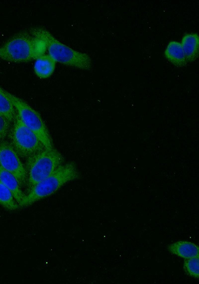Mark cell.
Returning a JSON list of instances; mask_svg holds the SVG:
<instances>
[{
  "mask_svg": "<svg viewBox=\"0 0 199 284\" xmlns=\"http://www.w3.org/2000/svg\"><path fill=\"white\" fill-rule=\"evenodd\" d=\"M45 43L29 31L19 32L0 46V59L11 63L27 62L45 54Z\"/></svg>",
  "mask_w": 199,
  "mask_h": 284,
  "instance_id": "1",
  "label": "cell"
},
{
  "mask_svg": "<svg viewBox=\"0 0 199 284\" xmlns=\"http://www.w3.org/2000/svg\"><path fill=\"white\" fill-rule=\"evenodd\" d=\"M28 31L45 43L48 54L56 62L81 70H89L91 69L92 61L88 54L77 51L66 45L44 28L32 27Z\"/></svg>",
  "mask_w": 199,
  "mask_h": 284,
  "instance_id": "2",
  "label": "cell"
},
{
  "mask_svg": "<svg viewBox=\"0 0 199 284\" xmlns=\"http://www.w3.org/2000/svg\"><path fill=\"white\" fill-rule=\"evenodd\" d=\"M80 176V174L74 162L64 163L28 191L19 206L22 207L28 206L48 197L67 182L79 178Z\"/></svg>",
  "mask_w": 199,
  "mask_h": 284,
  "instance_id": "3",
  "label": "cell"
},
{
  "mask_svg": "<svg viewBox=\"0 0 199 284\" xmlns=\"http://www.w3.org/2000/svg\"><path fill=\"white\" fill-rule=\"evenodd\" d=\"M63 163V156L55 147H46L26 159L25 167L27 192Z\"/></svg>",
  "mask_w": 199,
  "mask_h": 284,
  "instance_id": "4",
  "label": "cell"
},
{
  "mask_svg": "<svg viewBox=\"0 0 199 284\" xmlns=\"http://www.w3.org/2000/svg\"><path fill=\"white\" fill-rule=\"evenodd\" d=\"M7 138L19 156L25 159L46 147L37 136L24 124L17 114L11 123Z\"/></svg>",
  "mask_w": 199,
  "mask_h": 284,
  "instance_id": "5",
  "label": "cell"
},
{
  "mask_svg": "<svg viewBox=\"0 0 199 284\" xmlns=\"http://www.w3.org/2000/svg\"><path fill=\"white\" fill-rule=\"evenodd\" d=\"M6 94L24 124L37 136L45 147L54 148L47 126L38 112L24 100L7 91Z\"/></svg>",
  "mask_w": 199,
  "mask_h": 284,
  "instance_id": "6",
  "label": "cell"
},
{
  "mask_svg": "<svg viewBox=\"0 0 199 284\" xmlns=\"http://www.w3.org/2000/svg\"><path fill=\"white\" fill-rule=\"evenodd\" d=\"M0 165L15 176L21 187L26 185L25 165L6 140L0 142Z\"/></svg>",
  "mask_w": 199,
  "mask_h": 284,
  "instance_id": "7",
  "label": "cell"
},
{
  "mask_svg": "<svg viewBox=\"0 0 199 284\" xmlns=\"http://www.w3.org/2000/svg\"><path fill=\"white\" fill-rule=\"evenodd\" d=\"M168 251L180 258L187 259L199 257V248L195 243L184 240H180L169 244Z\"/></svg>",
  "mask_w": 199,
  "mask_h": 284,
  "instance_id": "8",
  "label": "cell"
},
{
  "mask_svg": "<svg viewBox=\"0 0 199 284\" xmlns=\"http://www.w3.org/2000/svg\"><path fill=\"white\" fill-rule=\"evenodd\" d=\"M181 45L187 62L195 61L198 57L199 37L197 33L188 32L182 36Z\"/></svg>",
  "mask_w": 199,
  "mask_h": 284,
  "instance_id": "9",
  "label": "cell"
},
{
  "mask_svg": "<svg viewBox=\"0 0 199 284\" xmlns=\"http://www.w3.org/2000/svg\"><path fill=\"white\" fill-rule=\"evenodd\" d=\"M164 55L171 64L177 67L186 66L187 61L180 42L171 40L166 46Z\"/></svg>",
  "mask_w": 199,
  "mask_h": 284,
  "instance_id": "10",
  "label": "cell"
},
{
  "mask_svg": "<svg viewBox=\"0 0 199 284\" xmlns=\"http://www.w3.org/2000/svg\"><path fill=\"white\" fill-rule=\"evenodd\" d=\"M56 63L49 54L39 57L35 60L33 67L35 75L41 79L49 78L54 71Z\"/></svg>",
  "mask_w": 199,
  "mask_h": 284,
  "instance_id": "11",
  "label": "cell"
},
{
  "mask_svg": "<svg viewBox=\"0 0 199 284\" xmlns=\"http://www.w3.org/2000/svg\"><path fill=\"white\" fill-rule=\"evenodd\" d=\"M0 180L9 188L19 205L24 197L25 194L22 191L21 187L15 176L0 165Z\"/></svg>",
  "mask_w": 199,
  "mask_h": 284,
  "instance_id": "12",
  "label": "cell"
},
{
  "mask_svg": "<svg viewBox=\"0 0 199 284\" xmlns=\"http://www.w3.org/2000/svg\"><path fill=\"white\" fill-rule=\"evenodd\" d=\"M0 114L6 118L11 123L17 115L12 103L6 94V91L0 86Z\"/></svg>",
  "mask_w": 199,
  "mask_h": 284,
  "instance_id": "13",
  "label": "cell"
},
{
  "mask_svg": "<svg viewBox=\"0 0 199 284\" xmlns=\"http://www.w3.org/2000/svg\"><path fill=\"white\" fill-rule=\"evenodd\" d=\"M0 204L9 210H15L19 206L10 190L0 180Z\"/></svg>",
  "mask_w": 199,
  "mask_h": 284,
  "instance_id": "14",
  "label": "cell"
},
{
  "mask_svg": "<svg viewBox=\"0 0 199 284\" xmlns=\"http://www.w3.org/2000/svg\"><path fill=\"white\" fill-rule=\"evenodd\" d=\"M199 257L185 259L183 268L187 275L194 279L199 278Z\"/></svg>",
  "mask_w": 199,
  "mask_h": 284,
  "instance_id": "15",
  "label": "cell"
},
{
  "mask_svg": "<svg viewBox=\"0 0 199 284\" xmlns=\"http://www.w3.org/2000/svg\"><path fill=\"white\" fill-rule=\"evenodd\" d=\"M11 123L4 116L0 114V142L7 137Z\"/></svg>",
  "mask_w": 199,
  "mask_h": 284,
  "instance_id": "16",
  "label": "cell"
}]
</instances>
